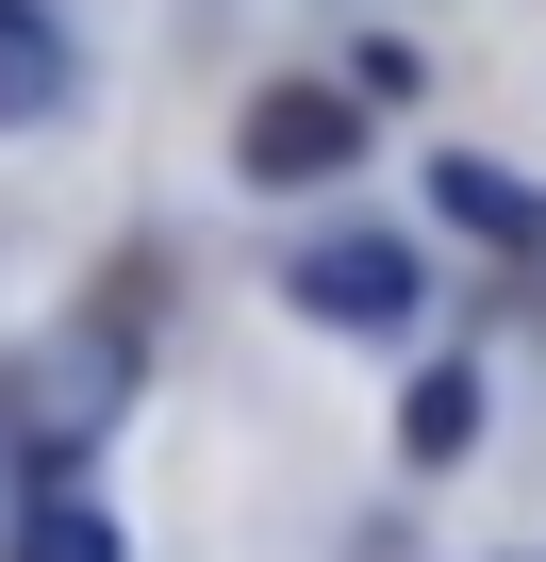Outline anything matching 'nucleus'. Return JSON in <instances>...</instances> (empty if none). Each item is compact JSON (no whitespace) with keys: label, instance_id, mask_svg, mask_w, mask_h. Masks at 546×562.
Listing matches in <instances>:
<instances>
[{"label":"nucleus","instance_id":"1","mask_svg":"<svg viewBox=\"0 0 546 562\" xmlns=\"http://www.w3.org/2000/svg\"><path fill=\"white\" fill-rule=\"evenodd\" d=\"M282 299H299L315 331H414V299H431V265H414L398 232H315Z\"/></svg>","mask_w":546,"mask_h":562},{"label":"nucleus","instance_id":"2","mask_svg":"<svg viewBox=\"0 0 546 562\" xmlns=\"http://www.w3.org/2000/svg\"><path fill=\"white\" fill-rule=\"evenodd\" d=\"M348 149H365V116H348L332 83H265V100L232 116V166H248L265 199H299V182H348Z\"/></svg>","mask_w":546,"mask_h":562},{"label":"nucleus","instance_id":"3","mask_svg":"<svg viewBox=\"0 0 546 562\" xmlns=\"http://www.w3.org/2000/svg\"><path fill=\"white\" fill-rule=\"evenodd\" d=\"M431 215L480 232V248H546V199H530L513 166H480V149H431Z\"/></svg>","mask_w":546,"mask_h":562},{"label":"nucleus","instance_id":"4","mask_svg":"<svg viewBox=\"0 0 546 562\" xmlns=\"http://www.w3.org/2000/svg\"><path fill=\"white\" fill-rule=\"evenodd\" d=\"M67 100H83L67 18H51V0H0V116H67Z\"/></svg>","mask_w":546,"mask_h":562},{"label":"nucleus","instance_id":"5","mask_svg":"<svg viewBox=\"0 0 546 562\" xmlns=\"http://www.w3.org/2000/svg\"><path fill=\"white\" fill-rule=\"evenodd\" d=\"M464 447H480V364H431V381L398 397V463H431V480H447Z\"/></svg>","mask_w":546,"mask_h":562},{"label":"nucleus","instance_id":"6","mask_svg":"<svg viewBox=\"0 0 546 562\" xmlns=\"http://www.w3.org/2000/svg\"><path fill=\"white\" fill-rule=\"evenodd\" d=\"M18 562H133V546H116L100 496H34V513H18Z\"/></svg>","mask_w":546,"mask_h":562}]
</instances>
